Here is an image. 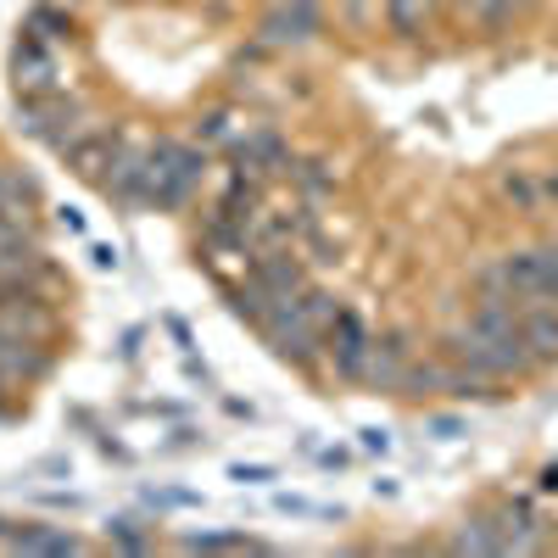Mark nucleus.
Listing matches in <instances>:
<instances>
[{"label": "nucleus", "instance_id": "obj_22", "mask_svg": "<svg viewBox=\"0 0 558 558\" xmlns=\"http://www.w3.org/2000/svg\"><path fill=\"white\" fill-rule=\"evenodd\" d=\"M363 447H368V452H391V436H386V430H363Z\"/></svg>", "mask_w": 558, "mask_h": 558}, {"label": "nucleus", "instance_id": "obj_18", "mask_svg": "<svg viewBox=\"0 0 558 558\" xmlns=\"http://www.w3.org/2000/svg\"><path fill=\"white\" fill-rule=\"evenodd\" d=\"M184 547H196V553H268L263 542H252V536H191V542H184Z\"/></svg>", "mask_w": 558, "mask_h": 558}, {"label": "nucleus", "instance_id": "obj_16", "mask_svg": "<svg viewBox=\"0 0 558 558\" xmlns=\"http://www.w3.org/2000/svg\"><path fill=\"white\" fill-rule=\"evenodd\" d=\"M447 375H452V368H441V363H408V375H402V386H397V391H413V397H441V391H447Z\"/></svg>", "mask_w": 558, "mask_h": 558}, {"label": "nucleus", "instance_id": "obj_24", "mask_svg": "<svg viewBox=\"0 0 558 558\" xmlns=\"http://www.w3.org/2000/svg\"><path fill=\"white\" fill-rule=\"evenodd\" d=\"M347 12H352V17H363V12H368V0H347Z\"/></svg>", "mask_w": 558, "mask_h": 558}, {"label": "nucleus", "instance_id": "obj_2", "mask_svg": "<svg viewBox=\"0 0 558 558\" xmlns=\"http://www.w3.org/2000/svg\"><path fill=\"white\" fill-rule=\"evenodd\" d=\"M257 330H263V341L286 357V363H313L318 347H324V324H318L296 296H291V302H274Z\"/></svg>", "mask_w": 558, "mask_h": 558}, {"label": "nucleus", "instance_id": "obj_8", "mask_svg": "<svg viewBox=\"0 0 558 558\" xmlns=\"http://www.w3.org/2000/svg\"><path fill=\"white\" fill-rule=\"evenodd\" d=\"M123 151H129V146H123L118 134L84 129V134L73 140V146H68L62 157H68V162H73V173H84V179H107V173H112V162H118Z\"/></svg>", "mask_w": 558, "mask_h": 558}, {"label": "nucleus", "instance_id": "obj_12", "mask_svg": "<svg viewBox=\"0 0 558 558\" xmlns=\"http://www.w3.org/2000/svg\"><path fill=\"white\" fill-rule=\"evenodd\" d=\"M436 17V0H386V23L402 34V39H418Z\"/></svg>", "mask_w": 558, "mask_h": 558}, {"label": "nucleus", "instance_id": "obj_21", "mask_svg": "<svg viewBox=\"0 0 558 558\" xmlns=\"http://www.w3.org/2000/svg\"><path fill=\"white\" fill-rule=\"evenodd\" d=\"M223 134H229V118H223V112H213V118L202 123V140H223Z\"/></svg>", "mask_w": 558, "mask_h": 558}, {"label": "nucleus", "instance_id": "obj_4", "mask_svg": "<svg viewBox=\"0 0 558 558\" xmlns=\"http://www.w3.org/2000/svg\"><path fill=\"white\" fill-rule=\"evenodd\" d=\"M324 341H330L336 375H341V380H363V368H368V347H375V336H368V324H363L352 307H341V313L330 318Z\"/></svg>", "mask_w": 558, "mask_h": 558}, {"label": "nucleus", "instance_id": "obj_11", "mask_svg": "<svg viewBox=\"0 0 558 558\" xmlns=\"http://www.w3.org/2000/svg\"><path fill=\"white\" fill-rule=\"evenodd\" d=\"M525 347H531L536 363H553V357H558V313H553L547 302L525 307Z\"/></svg>", "mask_w": 558, "mask_h": 558}, {"label": "nucleus", "instance_id": "obj_14", "mask_svg": "<svg viewBox=\"0 0 558 558\" xmlns=\"http://www.w3.org/2000/svg\"><path fill=\"white\" fill-rule=\"evenodd\" d=\"M502 196L514 202V207H525V213H542V207H547V173L514 168V173L502 179Z\"/></svg>", "mask_w": 558, "mask_h": 558}, {"label": "nucleus", "instance_id": "obj_5", "mask_svg": "<svg viewBox=\"0 0 558 558\" xmlns=\"http://www.w3.org/2000/svg\"><path fill=\"white\" fill-rule=\"evenodd\" d=\"M45 368H51V352H45V341H34L28 330H17V324L0 318V375L7 380H39Z\"/></svg>", "mask_w": 558, "mask_h": 558}, {"label": "nucleus", "instance_id": "obj_9", "mask_svg": "<svg viewBox=\"0 0 558 558\" xmlns=\"http://www.w3.org/2000/svg\"><path fill=\"white\" fill-rule=\"evenodd\" d=\"M408 347L402 336H375V347H368V368H363V386H380V391H397L402 375H408Z\"/></svg>", "mask_w": 558, "mask_h": 558}, {"label": "nucleus", "instance_id": "obj_15", "mask_svg": "<svg viewBox=\"0 0 558 558\" xmlns=\"http://www.w3.org/2000/svg\"><path fill=\"white\" fill-rule=\"evenodd\" d=\"M23 34H28V39H45V45H57L62 34H73V17H68L62 7H34L28 23H23Z\"/></svg>", "mask_w": 558, "mask_h": 558}, {"label": "nucleus", "instance_id": "obj_10", "mask_svg": "<svg viewBox=\"0 0 558 558\" xmlns=\"http://www.w3.org/2000/svg\"><path fill=\"white\" fill-rule=\"evenodd\" d=\"M313 28H318V7H313V0H286V7H274L268 23H263L268 45H302V39H313Z\"/></svg>", "mask_w": 558, "mask_h": 558}, {"label": "nucleus", "instance_id": "obj_20", "mask_svg": "<svg viewBox=\"0 0 558 558\" xmlns=\"http://www.w3.org/2000/svg\"><path fill=\"white\" fill-rule=\"evenodd\" d=\"M235 481H241V486H268V481H274V470H263V463H241Z\"/></svg>", "mask_w": 558, "mask_h": 558}, {"label": "nucleus", "instance_id": "obj_23", "mask_svg": "<svg viewBox=\"0 0 558 558\" xmlns=\"http://www.w3.org/2000/svg\"><path fill=\"white\" fill-rule=\"evenodd\" d=\"M279 508H286V514H318V508L302 502V497H279Z\"/></svg>", "mask_w": 558, "mask_h": 558}, {"label": "nucleus", "instance_id": "obj_19", "mask_svg": "<svg viewBox=\"0 0 558 558\" xmlns=\"http://www.w3.org/2000/svg\"><path fill=\"white\" fill-rule=\"evenodd\" d=\"M291 179L302 184V196H324L336 184V173H324V162H291Z\"/></svg>", "mask_w": 558, "mask_h": 558}, {"label": "nucleus", "instance_id": "obj_13", "mask_svg": "<svg viewBox=\"0 0 558 558\" xmlns=\"http://www.w3.org/2000/svg\"><path fill=\"white\" fill-rule=\"evenodd\" d=\"M12 547H23V553H78V536L62 531V525H23V531H12Z\"/></svg>", "mask_w": 558, "mask_h": 558}, {"label": "nucleus", "instance_id": "obj_3", "mask_svg": "<svg viewBox=\"0 0 558 558\" xmlns=\"http://www.w3.org/2000/svg\"><path fill=\"white\" fill-rule=\"evenodd\" d=\"M17 118L34 140H45V146L68 151L73 140L84 134V107L73 96H62V89H45V96H17Z\"/></svg>", "mask_w": 558, "mask_h": 558}, {"label": "nucleus", "instance_id": "obj_6", "mask_svg": "<svg viewBox=\"0 0 558 558\" xmlns=\"http://www.w3.org/2000/svg\"><path fill=\"white\" fill-rule=\"evenodd\" d=\"M252 279L274 296V302H291V296H302L307 291V268H302V257L286 246V252H257V263H252Z\"/></svg>", "mask_w": 558, "mask_h": 558}, {"label": "nucleus", "instance_id": "obj_7", "mask_svg": "<svg viewBox=\"0 0 558 558\" xmlns=\"http://www.w3.org/2000/svg\"><path fill=\"white\" fill-rule=\"evenodd\" d=\"M12 78H17V96H45V89H57V57L45 39H17L12 51Z\"/></svg>", "mask_w": 558, "mask_h": 558}, {"label": "nucleus", "instance_id": "obj_17", "mask_svg": "<svg viewBox=\"0 0 558 558\" xmlns=\"http://www.w3.org/2000/svg\"><path fill=\"white\" fill-rule=\"evenodd\" d=\"M229 307H235V318H246V324H263V318H268V307H274V296L257 286V279H246V286L229 291Z\"/></svg>", "mask_w": 558, "mask_h": 558}, {"label": "nucleus", "instance_id": "obj_1", "mask_svg": "<svg viewBox=\"0 0 558 558\" xmlns=\"http://www.w3.org/2000/svg\"><path fill=\"white\" fill-rule=\"evenodd\" d=\"M447 357L458 368H470V375H481V380L525 375L536 363L531 347H525V318H520V330H475V324H463V330L447 336Z\"/></svg>", "mask_w": 558, "mask_h": 558}]
</instances>
